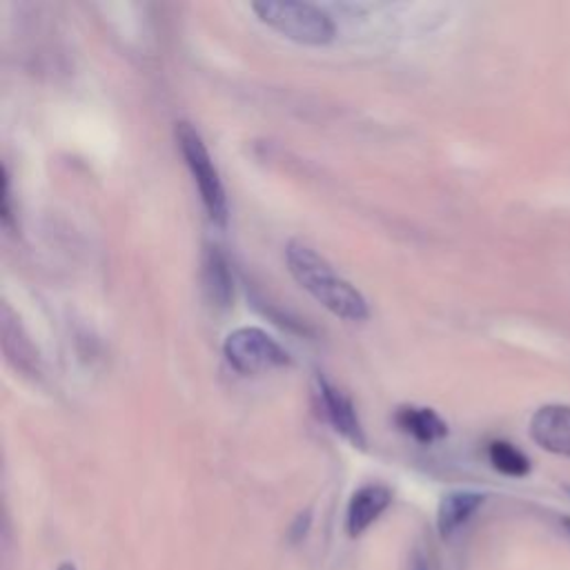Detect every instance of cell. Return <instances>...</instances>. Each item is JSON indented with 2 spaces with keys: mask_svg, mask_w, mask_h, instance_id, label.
<instances>
[{
  "mask_svg": "<svg viewBox=\"0 0 570 570\" xmlns=\"http://www.w3.org/2000/svg\"><path fill=\"white\" fill-rule=\"evenodd\" d=\"M285 263L302 288L335 317L346 321H365L370 317L365 297L350 281L339 276L313 245L291 241L285 245Z\"/></svg>",
  "mask_w": 570,
  "mask_h": 570,
  "instance_id": "1",
  "label": "cell"
},
{
  "mask_svg": "<svg viewBox=\"0 0 570 570\" xmlns=\"http://www.w3.org/2000/svg\"><path fill=\"white\" fill-rule=\"evenodd\" d=\"M252 12L261 23L302 45H328L337 34L332 17L313 3L263 0L252 6Z\"/></svg>",
  "mask_w": 570,
  "mask_h": 570,
  "instance_id": "2",
  "label": "cell"
},
{
  "mask_svg": "<svg viewBox=\"0 0 570 570\" xmlns=\"http://www.w3.org/2000/svg\"><path fill=\"white\" fill-rule=\"evenodd\" d=\"M174 134H176L178 150L185 158V165L189 172H193V178L199 187V195H201V201H204V208H206L210 221L219 228H226L228 219H230L228 195H226L221 174H219L201 134L185 121L176 123Z\"/></svg>",
  "mask_w": 570,
  "mask_h": 570,
  "instance_id": "3",
  "label": "cell"
},
{
  "mask_svg": "<svg viewBox=\"0 0 570 570\" xmlns=\"http://www.w3.org/2000/svg\"><path fill=\"white\" fill-rule=\"evenodd\" d=\"M223 354L239 374H263L291 363L288 350H283L265 330L250 326L228 335Z\"/></svg>",
  "mask_w": 570,
  "mask_h": 570,
  "instance_id": "4",
  "label": "cell"
},
{
  "mask_svg": "<svg viewBox=\"0 0 570 570\" xmlns=\"http://www.w3.org/2000/svg\"><path fill=\"white\" fill-rule=\"evenodd\" d=\"M317 399H319V408L324 413V417L332 424V428L348 439L352 446L357 448H365V435H363V426L359 421L357 408L352 404V399L339 391L335 384H330L326 376H317V391H315Z\"/></svg>",
  "mask_w": 570,
  "mask_h": 570,
  "instance_id": "5",
  "label": "cell"
},
{
  "mask_svg": "<svg viewBox=\"0 0 570 570\" xmlns=\"http://www.w3.org/2000/svg\"><path fill=\"white\" fill-rule=\"evenodd\" d=\"M530 437L546 452L570 459V406H541L530 419Z\"/></svg>",
  "mask_w": 570,
  "mask_h": 570,
  "instance_id": "6",
  "label": "cell"
},
{
  "mask_svg": "<svg viewBox=\"0 0 570 570\" xmlns=\"http://www.w3.org/2000/svg\"><path fill=\"white\" fill-rule=\"evenodd\" d=\"M393 504V491L384 484L361 486L346 511V530L350 537H361Z\"/></svg>",
  "mask_w": 570,
  "mask_h": 570,
  "instance_id": "7",
  "label": "cell"
},
{
  "mask_svg": "<svg viewBox=\"0 0 570 570\" xmlns=\"http://www.w3.org/2000/svg\"><path fill=\"white\" fill-rule=\"evenodd\" d=\"M201 281H204V293L208 302L226 313L232 308L234 302V276L232 267L228 263V256L221 252L217 245H208L204 252V270H201Z\"/></svg>",
  "mask_w": 570,
  "mask_h": 570,
  "instance_id": "8",
  "label": "cell"
},
{
  "mask_svg": "<svg viewBox=\"0 0 570 570\" xmlns=\"http://www.w3.org/2000/svg\"><path fill=\"white\" fill-rule=\"evenodd\" d=\"M486 504L484 493L474 491H454L448 493L437 508V530L443 539L454 537L474 515Z\"/></svg>",
  "mask_w": 570,
  "mask_h": 570,
  "instance_id": "9",
  "label": "cell"
},
{
  "mask_svg": "<svg viewBox=\"0 0 570 570\" xmlns=\"http://www.w3.org/2000/svg\"><path fill=\"white\" fill-rule=\"evenodd\" d=\"M397 426L421 443H435L448 435V424L432 408L404 406L395 415Z\"/></svg>",
  "mask_w": 570,
  "mask_h": 570,
  "instance_id": "10",
  "label": "cell"
},
{
  "mask_svg": "<svg viewBox=\"0 0 570 570\" xmlns=\"http://www.w3.org/2000/svg\"><path fill=\"white\" fill-rule=\"evenodd\" d=\"M489 459L493 468L506 478H526L530 472V459L508 441H493L489 446Z\"/></svg>",
  "mask_w": 570,
  "mask_h": 570,
  "instance_id": "11",
  "label": "cell"
},
{
  "mask_svg": "<svg viewBox=\"0 0 570 570\" xmlns=\"http://www.w3.org/2000/svg\"><path fill=\"white\" fill-rule=\"evenodd\" d=\"M12 195H10V176H8V169L3 167V210H0V215H3V226L6 228H12Z\"/></svg>",
  "mask_w": 570,
  "mask_h": 570,
  "instance_id": "12",
  "label": "cell"
},
{
  "mask_svg": "<svg viewBox=\"0 0 570 570\" xmlns=\"http://www.w3.org/2000/svg\"><path fill=\"white\" fill-rule=\"evenodd\" d=\"M410 570H430L428 557H426L421 550H415V552L410 555Z\"/></svg>",
  "mask_w": 570,
  "mask_h": 570,
  "instance_id": "13",
  "label": "cell"
},
{
  "mask_svg": "<svg viewBox=\"0 0 570 570\" xmlns=\"http://www.w3.org/2000/svg\"><path fill=\"white\" fill-rule=\"evenodd\" d=\"M56 570H78V568H76L72 561H63V563H61Z\"/></svg>",
  "mask_w": 570,
  "mask_h": 570,
  "instance_id": "14",
  "label": "cell"
},
{
  "mask_svg": "<svg viewBox=\"0 0 570 570\" xmlns=\"http://www.w3.org/2000/svg\"><path fill=\"white\" fill-rule=\"evenodd\" d=\"M561 528L570 535V517H561Z\"/></svg>",
  "mask_w": 570,
  "mask_h": 570,
  "instance_id": "15",
  "label": "cell"
},
{
  "mask_svg": "<svg viewBox=\"0 0 570 570\" xmlns=\"http://www.w3.org/2000/svg\"><path fill=\"white\" fill-rule=\"evenodd\" d=\"M566 493H568V495H570V486H566Z\"/></svg>",
  "mask_w": 570,
  "mask_h": 570,
  "instance_id": "16",
  "label": "cell"
}]
</instances>
